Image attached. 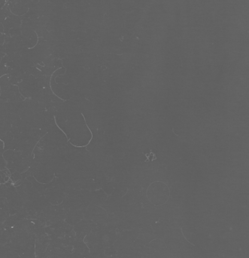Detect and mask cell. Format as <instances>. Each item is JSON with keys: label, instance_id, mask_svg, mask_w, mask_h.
Instances as JSON below:
<instances>
[{"label": "cell", "instance_id": "obj_1", "mask_svg": "<svg viewBox=\"0 0 249 258\" xmlns=\"http://www.w3.org/2000/svg\"><path fill=\"white\" fill-rule=\"evenodd\" d=\"M170 192L168 186L160 181L152 183L147 191V196L151 203L155 205H162L168 201Z\"/></svg>", "mask_w": 249, "mask_h": 258}]
</instances>
